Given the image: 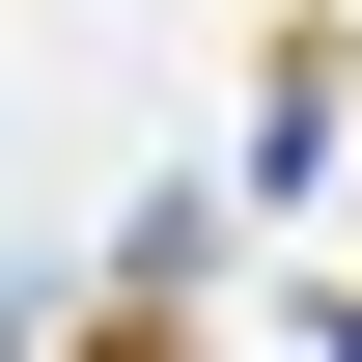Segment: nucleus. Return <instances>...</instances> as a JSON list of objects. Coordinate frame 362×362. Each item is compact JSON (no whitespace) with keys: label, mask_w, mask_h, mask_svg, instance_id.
<instances>
[{"label":"nucleus","mask_w":362,"mask_h":362,"mask_svg":"<svg viewBox=\"0 0 362 362\" xmlns=\"http://www.w3.org/2000/svg\"><path fill=\"white\" fill-rule=\"evenodd\" d=\"M56 362H195V223H168V251H139V279H112V307H84V334H56Z\"/></svg>","instance_id":"nucleus-1"}]
</instances>
